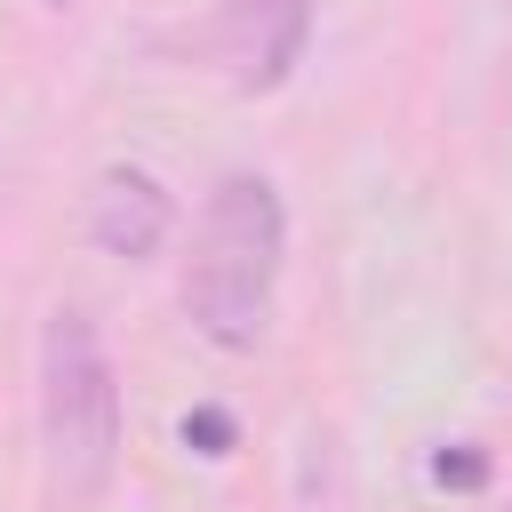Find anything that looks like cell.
Segmentation results:
<instances>
[{"label":"cell","instance_id":"obj_3","mask_svg":"<svg viewBox=\"0 0 512 512\" xmlns=\"http://www.w3.org/2000/svg\"><path fill=\"white\" fill-rule=\"evenodd\" d=\"M304 40H312V0H224V64H232V88H248V96L280 88L304 64Z\"/></svg>","mask_w":512,"mask_h":512},{"label":"cell","instance_id":"obj_8","mask_svg":"<svg viewBox=\"0 0 512 512\" xmlns=\"http://www.w3.org/2000/svg\"><path fill=\"white\" fill-rule=\"evenodd\" d=\"M48 8H72V0H48Z\"/></svg>","mask_w":512,"mask_h":512},{"label":"cell","instance_id":"obj_2","mask_svg":"<svg viewBox=\"0 0 512 512\" xmlns=\"http://www.w3.org/2000/svg\"><path fill=\"white\" fill-rule=\"evenodd\" d=\"M40 440H48V488L64 504H96L120 464V384L80 304H56L40 336Z\"/></svg>","mask_w":512,"mask_h":512},{"label":"cell","instance_id":"obj_4","mask_svg":"<svg viewBox=\"0 0 512 512\" xmlns=\"http://www.w3.org/2000/svg\"><path fill=\"white\" fill-rule=\"evenodd\" d=\"M168 224H176V200H168L160 176H144V168H104L96 176V192H88V240L104 256L144 264V256H160Z\"/></svg>","mask_w":512,"mask_h":512},{"label":"cell","instance_id":"obj_6","mask_svg":"<svg viewBox=\"0 0 512 512\" xmlns=\"http://www.w3.org/2000/svg\"><path fill=\"white\" fill-rule=\"evenodd\" d=\"M432 480L440 488H488V448H472V440L464 448H440L432 456Z\"/></svg>","mask_w":512,"mask_h":512},{"label":"cell","instance_id":"obj_1","mask_svg":"<svg viewBox=\"0 0 512 512\" xmlns=\"http://www.w3.org/2000/svg\"><path fill=\"white\" fill-rule=\"evenodd\" d=\"M280 248H288V216L280 192L264 176H224L200 208L192 232V272H184V312L208 344L224 352H256L272 328V288H280Z\"/></svg>","mask_w":512,"mask_h":512},{"label":"cell","instance_id":"obj_5","mask_svg":"<svg viewBox=\"0 0 512 512\" xmlns=\"http://www.w3.org/2000/svg\"><path fill=\"white\" fill-rule=\"evenodd\" d=\"M296 504H304V512H344V456H336V432H304Z\"/></svg>","mask_w":512,"mask_h":512},{"label":"cell","instance_id":"obj_7","mask_svg":"<svg viewBox=\"0 0 512 512\" xmlns=\"http://www.w3.org/2000/svg\"><path fill=\"white\" fill-rule=\"evenodd\" d=\"M184 448L224 456V448H232V416H224V408H192V416H184Z\"/></svg>","mask_w":512,"mask_h":512}]
</instances>
